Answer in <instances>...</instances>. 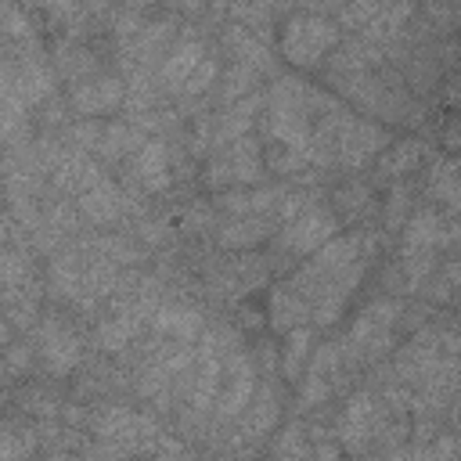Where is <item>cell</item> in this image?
<instances>
[{
    "mask_svg": "<svg viewBox=\"0 0 461 461\" xmlns=\"http://www.w3.org/2000/svg\"><path fill=\"white\" fill-rule=\"evenodd\" d=\"M277 227V216L270 212H245V216H230L216 227V241L223 249H252L259 241H267Z\"/></svg>",
    "mask_w": 461,
    "mask_h": 461,
    "instance_id": "cell-10",
    "label": "cell"
},
{
    "mask_svg": "<svg viewBox=\"0 0 461 461\" xmlns=\"http://www.w3.org/2000/svg\"><path fill=\"white\" fill-rule=\"evenodd\" d=\"M220 357H216V342L205 339L202 342V353H198V371H194V385H191V411L194 414H205L216 400V389H220Z\"/></svg>",
    "mask_w": 461,
    "mask_h": 461,
    "instance_id": "cell-16",
    "label": "cell"
},
{
    "mask_svg": "<svg viewBox=\"0 0 461 461\" xmlns=\"http://www.w3.org/2000/svg\"><path fill=\"white\" fill-rule=\"evenodd\" d=\"M151 328L158 335H169L176 342H194L202 331H205V321L194 306H184V303H166L151 313Z\"/></svg>",
    "mask_w": 461,
    "mask_h": 461,
    "instance_id": "cell-12",
    "label": "cell"
},
{
    "mask_svg": "<svg viewBox=\"0 0 461 461\" xmlns=\"http://www.w3.org/2000/svg\"><path fill=\"white\" fill-rule=\"evenodd\" d=\"M256 180H263V155H259V144L249 133L223 144V151L205 169V184L216 187V191L227 187V184L241 187V184H256Z\"/></svg>",
    "mask_w": 461,
    "mask_h": 461,
    "instance_id": "cell-4",
    "label": "cell"
},
{
    "mask_svg": "<svg viewBox=\"0 0 461 461\" xmlns=\"http://www.w3.org/2000/svg\"><path fill=\"white\" fill-rule=\"evenodd\" d=\"M256 83V65H245V61H234L227 79H223V101H241L249 97V86Z\"/></svg>",
    "mask_w": 461,
    "mask_h": 461,
    "instance_id": "cell-28",
    "label": "cell"
},
{
    "mask_svg": "<svg viewBox=\"0 0 461 461\" xmlns=\"http://www.w3.org/2000/svg\"><path fill=\"white\" fill-rule=\"evenodd\" d=\"M335 205H339V212H342L346 220L364 216V212L371 209V191H367V184H346V187L335 194Z\"/></svg>",
    "mask_w": 461,
    "mask_h": 461,
    "instance_id": "cell-26",
    "label": "cell"
},
{
    "mask_svg": "<svg viewBox=\"0 0 461 461\" xmlns=\"http://www.w3.org/2000/svg\"><path fill=\"white\" fill-rule=\"evenodd\" d=\"M94 429H97L101 439L119 443L126 454L130 450H140V443H133V439H155L158 436L155 421L144 418V414H133L130 407H108V411H101L97 421H94Z\"/></svg>",
    "mask_w": 461,
    "mask_h": 461,
    "instance_id": "cell-8",
    "label": "cell"
},
{
    "mask_svg": "<svg viewBox=\"0 0 461 461\" xmlns=\"http://www.w3.org/2000/svg\"><path fill=\"white\" fill-rule=\"evenodd\" d=\"M339 47V25L321 14H292L281 29V54L295 68L321 65Z\"/></svg>",
    "mask_w": 461,
    "mask_h": 461,
    "instance_id": "cell-2",
    "label": "cell"
},
{
    "mask_svg": "<svg viewBox=\"0 0 461 461\" xmlns=\"http://www.w3.org/2000/svg\"><path fill=\"white\" fill-rule=\"evenodd\" d=\"M396 317H400V303H393V299L371 303V306L353 321L349 339L342 342L346 353H349V357H364V360H375L378 353H385L389 342H393V324H396Z\"/></svg>",
    "mask_w": 461,
    "mask_h": 461,
    "instance_id": "cell-3",
    "label": "cell"
},
{
    "mask_svg": "<svg viewBox=\"0 0 461 461\" xmlns=\"http://www.w3.org/2000/svg\"><path fill=\"white\" fill-rule=\"evenodd\" d=\"M418 155H421V148H418L414 140H407V144H393V148H389V151L382 155L378 169H382V176H400V173L414 169Z\"/></svg>",
    "mask_w": 461,
    "mask_h": 461,
    "instance_id": "cell-25",
    "label": "cell"
},
{
    "mask_svg": "<svg viewBox=\"0 0 461 461\" xmlns=\"http://www.w3.org/2000/svg\"><path fill=\"white\" fill-rule=\"evenodd\" d=\"M285 335H288V339H285V349H281V371H285L288 378H299V371H303V364H306V357H310L313 331H310L306 324H299V328H288Z\"/></svg>",
    "mask_w": 461,
    "mask_h": 461,
    "instance_id": "cell-22",
    "label": "cell"
},
{
    "mask_svg": "<svg viewBox=\"0 0 461 461\" xmlns=\"http://www.w3.org/2000/svg\"><path fill=\"white\" fill-rule=\"evenodd\" d=\"M425 18L439 32H454L461 29V0H425Z\"/></svg>",
    "mask_w": 461,
    "mask_h": 461,
    "instance_id": "cell-27",
    "label": "cell"
},
{
    "mask_svg": "<svg viewBox=\"0 0 461 461\" xmlns=\"http://www.w3.org/2000/svg\"><path fill=\"white\" fill-rule=\"evenodd\" d=\"M144 144V133L133 126V122H108L101 126V140H97V151L104 158H122L130 151H137Z\"/></svg>",
    "mask_w": 461,
    "mask_h": 461,
    "instance_id": "cell-20",
    "label": "cell"
},
{
    "mask_svg": "<svg viewBox=\"0 0 461 461\" xmlns=\"http://www.w3.org/2000/svg\"><path fill=\"white\" fill-rule=\"evenodd\" d=\"M447 97H450V101H457V97H461V72L450 79V90H447Z\"/></svg>",
    "mask_w": 461,
    "mask_h": 461,
    "instance_id": "cell-38",
    "label": "cell"
},
{
    "mask_svg": "<svg viewBox=\"0 0 461 461\" xmlns=\"http://www.w3.org/2000/svg\"><path fill=\"white\" fill-rule=\"evenodd\" d=\"M144 317H148V313H140L137 306H126L122 313H115L112 321H104V324L97 328V346H101V349H108V353H115V349H122V346H130V339H137V335H140Z\"/></svg>",
    "mask_w": 461,
    "mask_h": 461,
    "instance_id": "cell-18",
    "label": "cell"
},
{
    "mask_svg": "<svg viewBox=\"0 0 461 461\" xmlns=\"http://www.w3.org/2000/svg\"><path fill=\"white\" fill-rule=\"evenodd\" d=\"M364 259L367 256H364V238L360 234L331 238L317 252H310V259L288 277V285L310 306V321L331 324L342 313L349 292L357 288V281L364 274Z\"/></svg>",
    "mask_w": 461,
    "mask_h": 461,
    "instance_id": "cell-1",
    "label": "cell"
},
{
    "mask_svg": "<svg viewBox=\"0 0 461 461\" xmlns=\"http://www.w3.org/2000/svg\"><path fill=\"white\" fill-rule=\"evenodd\" d=\"M40 353H43V364L50 375L65 378L68 371H76V364L83 360V349H79V339L76 331L58 321V317H47L40 324Z\"/></svg>",
    "mask_w": 461,
    "mask_h": 461,
    "instance_id": "cell-7",
    "label": "cell"
},
{
    "mask_svg": "<svg viewBox=\"0 0 461 461\" xmlns=\"http://www.w3.org/2000/svg\"><path fill=\"white\" fill-rule=\"evenodd\" d=\"M202 43L194 40V36H180L173 47H169V54H166V61H162V68H158V79H162V86H169V90H184V83L191 79V72L202 65Z\"/></svg>",
    "mask_w": 461,
    "mask_h": 461,
    "instance_id": "cell-13",
    "label": "cell"
},
{
    "mask_svg": "<svg viewBox=\"0 0 461 461\" xmlns=\"http://www.w3.org/2000/svg\"><path fill=\"white\" fill-rule=\"evenodd\" d=\"M122 205H126V198H122V191H119L108 176H101L94 187H86V191L79 194V212H83L90 223H97V227L115 223V220L122 216Z\"/></svg>",
    "mask_w": 461,
    "mask_h": 461,
    "instance_id": "cell-11",
    "label": "cell"
},
{
    "mask_svg": "<svg viewBox=\"0 0 461 461\" xmlns=\"http://www.w3.org/2000/svg\"><path fill=\"white\" fill-rule=\"evenodd\" d=\"M270 324L277 331H288V328H299V324H310V306L303 303V295L285 281L281 288L270 292Z\"/></svg>",
    "mask_w": 461,
    "mask_h": 461,
    "instance_id": "cell-17",
    "label": "cell"
},
{
    "mask_svg": "<svg viewBox=\"0 0 461 461\" xmlns=\"http://www.w3.org/2000/svg\"><path fill=\"white\" fill-rule=\"evenodd\" d=\"M274 454H306V447L299 443V429H285V436L274 447Z\"/></svg>",
    "mask_w": 461,
    "mask_h": 461,
    "instance_id": "cell-36",
    "label": "cell"
},
{
    "mask_svg": "<svg viewBox=\"0 0 461 461\" xmlns=\"http://www.w3.org/2000/svg\"><path fill=\"white\" fill-rule=\"evenodd\" d=\"M256 396V371L249 364L245 353H238L230 364H227V389L216 396V418L220 421H230L238 418Z\"/></svg>",
    "mask_w": 461,
    "mask_h": 461,
    "instance_id": "cell-9",
    "label": "cell"
},
{
    "mask_svg": "<svg viewBox=\"0 0 461 461\" xmlns=\"http://www.w3.org/2000/svg\"><path fill=\"white\" fill-rule=\"evenodd\" d=\"M212 79H216V61H212V58H202V65L191 72V79L184 83V90H187V94H202Z\"/></svg>",
    "mask_w": 461,
    "mask_h": 461,
    "instance_id": "cell-33",
    "label": "cell"
},
{
    "mask_svg": "<svg viewBox=\"0 0 461 461\" xmlns=\"http://www.w3.org/2000/svg\"><path fill=\"white\" fill-rule=\"evenodd\" d=\"M227 47L230 50H238V61H245V65H256V68H263V47L245 32V29H230L227 32Z\"/></svg>",
    "mask_w": 461,
    "mask_h": 461,
    "instance_id": "cell-29",
    "label": "cell"
},
{
    "mask_svg": "<svg viewBox=\"0 0 461 461\" xmlns=\"http://www.w3.org/2000/svg\"><path fill=\"white\" fill-rule=\"evenodd\" d=\"M335 230H339V220H335L328 209L303 205V209L285 223V230L277 234V249H281V252H292V256H310V252H317L324 241H331Z\"/></svg>",
    "mask_w": 461,
    "mask_h": 461,
    "instance_id": "cell-5",
    "label": "cell"
},
{
    "mask_svg": "<svg viewBox=\"0 0 461 461\" xmlns=\"http://www.w3.org/2000/svg\"><path fill=\"white\" fill-rule=\"evenodd\" d=\"M94 249H97L104 259H115V263L140 259V252H137L130 241H122V238H97V241H94Z\"/></svg>",
    "mask_w": 461,
    "mask_h": 461,
    "instance_id": "cell-32",
    "label": "cell"
},
{
    "mask_svg": "<svg viewBox=\"0 0 461 461\" xmlns=\"http://www.w3.org/2000/svg\"><path fill=\"white\" fill-rule=\"evenodd\" d=\"M382 429V411H378V400L371 396H353L346 414H342V443L349 450H360V443L367 436H375Z\"/></svg>",
    "mask_w": 461,
    "mask_h": 461,
    "instance_id": "cell-14",
    "label": "cell"
},
{
    "mask_svg": "<svg viewBox=\"0 0 461 461\" xmlns=\"http://www.w3.org/2000/svg\"><path fill=\"white\" fill-rule=\"evenodd\" d=\"M429 198L443 202L447 209L461 212V176L454 173L450 162H436L432 166V176H429Z\"/></svg>",
    "mask_w": 461,
    "mask_h": 461,
    "instance_id": "cell-21",
    "label": "cell"
},
{
    "mask_svg": "<svg viewBox=\"0 0 461 461\" xmlns=\"http://www.w3.org/2000/svg\"><path fill=\"white\" fill-rule=\"evenodd\" d=\"M122 97H126L122 79H119V76H104V72H97V76H90V79H79V83H72V90H68V104H72L76 115H83V119L115 112V108L122 104Z\"/></svg>",
    "mask_w": 461,
    "mask_h": 461,
    "instance_id": "cell-6",
    "label": "cell"
},
{
    "mask_svg": "<svg viewBox=\"0 0 461 461\" xmlns=\"http://www.w3.org/2000/svg\"><path fill=\"white\" fill-rule=\"evenodd\" d=\"M263 104V97H256V94H249L238 108H227L220 119H216V130H212V144H230V140H238V137H245L249 133V126H252V112Z\"/></svg>",
    "mask_w": 461,
    "mask_h": 461,
    "instance_id": "cell-19",
    "label": "cell"
},
{
    "mask_svg": "<svg viewBox=\"0 0 461 461\" xmlns=\"http://www.w3.org/2000/svg\"><path fill=\"white\" fill-rule=\"evenodd\" d=\"M274 173H299L306 162H310V155L303 151V148H292V144H281V140H274L270 148H267V158H263Z\"/></svg>",
    "mask_w": 461,
    "mask_h": 461,
    "instance_id": "cell-24",
    "label": "cell"
},
{
    "mask_svg": "<svg viewBox=\"0 0 461 461\" xmlns=\"http://www.w3.org/2000/svg\"><path fill=\"white\" fill-rule=\"evenodd\" d=\"M25 367H29V346H22V342L7 346V378H18Z\"/></svg>",
    "mask_w": 461,
    "mask_h": 461,
    "instance_id": "cell-35",
    "label": "cell"
},
{
    "mask_svg": "<svg viewBox=\"0 0 461 461\" xmlns=\"http://www.w3.org/2000/svg\"><path fill=\"white\" fill-rule=\"evenodd\" d=\"M403 209H407V198H403V191H396V194H393V205H389V216H385L389 227H400V212H403Z\"/></svg>",
    "mask_w": 461,
    "mask_h": 461,
    "instance_id": "cell-37",
    "label": "cell"
},
{
    "mask_svg": "<svg viewBox=\"0 0 461 461\" xmlns=\"http://www.w3.org/2000/svg\"><path fill=\"white\" fill-rule=\"evenodd\" d=\"M32 450V432H22L14 425H7L4 432V443H0V461H18Z\"/></svg>",
    "mask_w": 461,
    "mask_h": 461,
    "instance_id": "cell-31",
    "label": "cell"
},
{
    "mask_svg": "<svg viewBox=\"0 0 461 461\" xmlns=\"http://www.w3.org/2000/svg\"><path fill=\"white\" fill-rule=\"evenodd\" d=\"M133 176L144 184V191H166L173 173H169V151L162 140H144L133 151Z\"/></svg>",
    "mask_w": 461,
    "mask_h": 461,
    "instance_id": "cell-15",
    "label": "cell"
},
{
    "mask_svg": "<svg viewBox=\"0 0 461 461\" xmlns=\"http://www.w3.org/2000/svg\"><path fill=\"white\" fill-rule=\"evenodd\" d=\"M277 421V393L270 385L259 389V396H252V414L245 418V432H267Z\"/></svg>",
    "mask_w": 461,
    "mask_h": 461,
    "instance_id": "cell-23",
    "label": "cell"
},
{
    "mask_svg": "<svg viewBox=\"0 0 461 461\" xmlns=\"http://www.w3.org/2000/svg\"><path fill=\"white\" fill-rule=\"evenodd\" d=\"M90 65H94V61H90L86 50H79V47H72V43H61V47H58V72H61L65 79H76V83H79V72L90 68Z\"/></svg>",
    "mask_w": 461,
    "mask_h": 461,
    "instance_id": "cell-30",
    "label": "cell"
},
{
    "mask_svg": "<svg viewBox=\"0 0 461 461\" xmlns=\"http://www.w3.org/2000/svg\"><path fill=\"white\" fill-rule=\"evenodd\" d=\"M4 25H7V36H11V40H32L29 18H22L14 4H7V7H4Z\"/></svg>",
    "mask_w": 461,
    "mask_h": 461,
    "instance_id": "cell-34",
    "label": "cell"
}]
</instances>
